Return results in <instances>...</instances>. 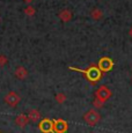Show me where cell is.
I'll list each match as a JSON object with an SVG mask.
<instances>
[{"label": "cell", "mask_w": 132, "mask_h": 133, "mask_svg": "<svg viewBox=\"0 0 132 133\" xmlns=\"http://www.w3.org/2000/svg\"><path fill=\"white\" fill-rule=\"evenodd\" d=\"M39 130L43 133H53V121L43 119L39 123Z\"/></svg>", "instance_id": "6"}, {"label": "cell", "mask_w": 132, "mask_h": 133, "mask_svg": "<svg viewBox=\"0 0 132 133\" xmlns=\"http://www.w3.org/2000/svg\"><path fill=\"white\" fill-rule=\"evenodd\" d=\"M67 123L63 119H55L53 121V132L56 133H65L67 131Z\"/></svg>", "instance_id": "5"}, {"label": "cell", "mask_w": 132, "mask_h": 133, "mask_svg": "<svg viewBox=\"0 0 132 133\" xmlns=\"http://www.w3.org/2000/svg\"><path fill=\"white\" fill-rule=\"evenodd\" d=\"M15 123H16L17 126L24 127L28 123V116H26V115H19V116H16V118H15Z\"/></svg>", "instance_id": "8"}, {"label": "cell", "mask_w": 132, "mask_h": 133, "mask_svg": "<svg viewBox=\"0 0 132 133\" xmlns=\"http://www.w3.org/2000/svg\"><path fill=\"white\" fill-rule=\"evenodd\" d=\"M83 119L89 126H95L101 121V115L95 109H90L83 115Z\"/></svg>", "instance_id": "2"}, {"label": "cell", "mask_w": 132, "mask_h": 133, "mask_svg": "<svg viewBox=\"0 0 132 133\" xmlns=\"http://www.w3.org/2000/svg\"><path fill=\"white\" fill-rule=\"evenodd\" d=\"M15 75H16L19 79H24V78H26V76L28 75V72L26 71V68H23V67H19V68H16Z\"/></svg>", "instance_id": "12"}, {"label": "cell", "mask_w": 132, "mask_h": 133, "mask_svg": "<svg viewBox=\"0 0 132 133\" xmlns=\"http://www.w3.org/2000/svg\"><path fill=\"white\" fill-rule=\"evenodd\" d=\"M97 67L101 72H109V71L114 67V61L109 57H102L98 60Z\"/></svg>", "instance_id": "4"}, {"label": "cell", "mask_w": 132, "mask_h": 133, "mask_svg": "<svg viewBox=\"0 0 132 133\" xmlns=\"http://www.w3.org/2000/svg\"><path fill=\"white\" fill-rule=\"evenodd\" d=\"M59 17L63 20V21L67 22V21H70V20L72 19V13H71L70 11H68V9H64V11H62V12H60Z\"/></svg>", "instance_id": "9"}, {"label": "cell", "mask_w": 132, "mask_h": 133, "mask_svg": "<svg viewBox=\"0 0 132 133\" xmlns=\"http://www.w3.org/2000/svg\"><path fill=\"white\" fill-rule=\"evenodd\" d=\"M129 34H130V36L132 37V28H131V29H130V31H129Z\"/></svg>", "instance_id": "15"}, {"label": "cell", "mask_w": 132, "mask_h": 133, "mask_svg": "<svg viewBox=\"0 0 132 133\" xmlns=\"http://www.w3.org/2000/svg\"><path fill=\"white\" fill-rule=\"evenodd\" d=\"M70 68L73 71H77V72L83 73L86 75V78L92 83H96L101 79V76H102V72L98 70L97 66H90L88 70H79V68H75V67H70Z\"/></svg>", "instance_id": "1"}, {"label": "cell", "mask_w": 132, "mask_h": 133, "mask_svg": "<svg viewBox=\"0 0 132 133\" xmlns=\"http://www.w3.org/2000/svg\"><path fill=\"white\" fill-rule=\"evenodd\" d=\"M111 95H113V93H111V90L108 88V87L107 86H101V87H98V89L96 90L95 98H97L98 101L105 103V102L111 97Z\"/></svg>", "instance_id": "3"}, {"label": "cell", "mask_w": 132, "mask_h": 133, "mask_svg": "<svg viewBox=\"0 0 132 133\" xmlns=\"http://www.w3.org/2000/svg\"><path fill=\"white\" fill-rule=\"evenodd\" d=\"M90 15H92V17L94 20H100L103 17V12L98 8H94L93 11L90 12Z\"/></svg>", "instance_id": "11"}, {"label": "cell", "mask_w": 132, "mask_h": 133, "mask_svg": "<svg viewBox=\"0 0 132 133\" xmlns=\"http://www.w3.org/2000/svg\"><path fill=\"white\" fill-rule=\"evenodd\" d=\"M56 101L58 102V103H64V102L66 101V95L63 93H59L56 95Z\"/></svg>", "instance_id": "13"}, {"label": "cell", "mask_w": 132, "mask_h": 133, "mask_svg": "<svg viewBox=\"0 0 132 133\" xmlns=\"http://www.w3.org/2000/svg\"><path fill=\"white\" fill-rule=\"evenodd\" d=\"M28 119H30V121H32V122L39 121V119H41L39 112L37 111V110H30L29 115H28Z\"/></svg>", "instance_id": "10"}, {"label": "cell", "mask_w": 132, "mask_h": 133, "mask_svg": "<svg viewBox=\"0 0 132 133\" xmlns=\"http://www.w3.org/2000/svg\"><path fill=\"white\" fill-rule=\"evenodd\" d=\"M5 101L7 102V103L9 104V105H16L17 103H19V101H20V97L19 95H16L15 93H9L8 95L6 96V98H5Z\"/></svg>", "instance_id": "7"}, {"label": "cell", "mask_w": 132, "mask_h": 133, "mask_svg": "<svg viewBox=\"0 0 132 133\" xmlns=\"http://www.w3.org/2000/svg\"><path fill=\"white\" fill-rule=\"evenodd\" d=\"M103 102H101V101H98L97 98H95L93 101V105H94V108H97V109H100V108H102L103 107Z\"/></svg>", "instance_id": "14"}]
</instances>
